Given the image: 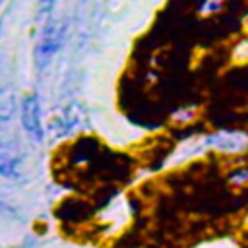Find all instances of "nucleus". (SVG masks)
<instances>
[{
  "label": "nucleus",
  "instance_id": "obj_1",
  "mask_svg": "<svg viewBox=\"0 0 248 248\" xmlns=\"http://www.w3.org/2000/svg\"><path fill=\"white\" fill-rule=\"evenodd\" d=\"M21 122L27 136L33 141H43V124H41V107L37 95H27L21 103Z\"/></svg>",
  "mask_w": 248,
  "mask_h": 248
},
{
  "label": "nucleus",
  "instance_id": "obj_2",
  "mask_svg": "<svg viewBox=\"0 0 248 248\" xmlns=\"http://www.w3.org/2000/svg\"><path fill=\"white\" fill-rule=\"evenodd\" d=\"M60 39H62V29L58 27V23L50 21V23L43 29L41 39H39V43H37V50H35L37 66L48 64V60L52 58V54L58 50Z\"/></svg>",
  "mask_w": 248,
  "mask_h": 248
},
{
  "label": "nucleus",
  "instance_id": "obj_3",
  "mask_svg": "<svg viewBox=\"0 0 248 248\" xmlns=\"http://www.w3.org/2000/svg\"><path fill=\"white\" fill-rule=\"evenodd\" d=\"M0 174L8 176V178L19 176V161L2 149H0Z\"/></svg>",
  "mask_w": 248,
  "mask_h": 248
},
{
  "label": "nucleus",
  "instance_id": "obj_4",
  "mask_svg": "<svg viewBox=\"0 0 248 248\" xmlns=\"http://www.w3.org/2000/svg\"><path fill=\"white\" fill-rule=\"evenodd\" d=\"M54 2H56V0H39V8H41V12H48V10L54 6Z\"/></svg>",
  "mask_w": 248,
  "mask_h": 248
}]
</instances>
